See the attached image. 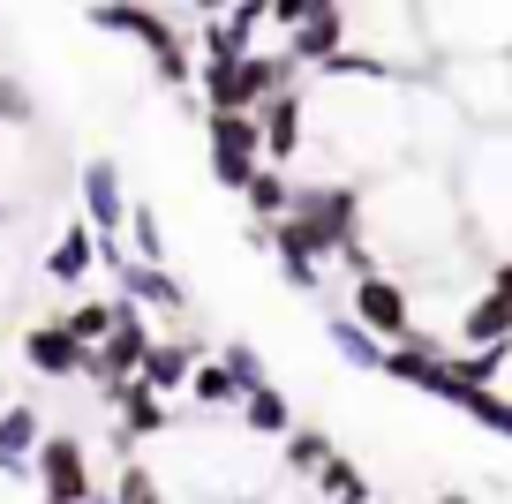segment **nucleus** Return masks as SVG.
Instances as JSON below:
<instances>
[{
	"label": "nucleus",
	"instance_id": "nucleus-1",
	"mask_svg": "<svg viewBox=\"0 0 512 504\" xmlns=\"http://www.w3.org/2000/svg\"><path fill=\"white\" fill-rule=\"evenodd\" d=\"M452 219H460V204H452V181L437 174V166H392V174L369 189V219L384 234V256H437L452 241Z\"/></svg>",
	"mask_w": 512,
	"mask_h": 504
},
{
	"label": "nucleus",
	"instance_id": "nucleus-2",
	"mask_svg": "<svg viewBox=\"0 0 512 504\" xmlns=\"http://www.w3.org/2000/svg\"><path fill=\"white\" fill-rule=\"evenodd\" d=\"M452 204H460L467 234L490 249L497 234L512 241V128H490V136H467L460 166H452Z\"/></svg>",
	"mask_w": 512,
	"mask_h": 504
},
{
	"label": "nucleus",
	"instance_id": "nucleus-3",
	"mask_svg": "<svg viewBox=\"0 0 512 504\" xmlns=\"http://www.w3.org/2000/svg\"><path fill=\"white\" fill-rule=\"evenodd\" d=\"M437 98L475 121V136L512 128V53L497 61H437Z\"/></svg>",
	"mask_w": 512,
	"mask_h": 504
},
{
	"label": "nucleus",
	"instance_id": "nucleus-4",
	"mask_svg": "<svg viewBox=\"0 0 512 504\" xmlns=\"http://www.w3.org/2000/svg\"><path fill=\"white\" fill-rule=\"evenodd\" d=\"M294 53L287 46H264L249 53L241 68H204V113H264L279 91H294Z\"/></svg>",
	"mask_w": 512,
	"mask_h": 504
},
{
	"label": "nucleus",
	"instance_id": "nucleus-5",
	"mask_svg": "<svg viewBox=\"0 0 512 504\" xmlns=\"http://www.w3.org/2000/svg\"><path fill=\"white\" fill-rule=\"evenodd\" d=\"M204 158H211V181L241 196L272 166V158H264V121H256V113H204Z\"/></svg>",
	"mask_w": 512,
	"mask_h": 504
},
{
	"label": "nucleus",
	"instance_id": "nucleus-6",
	"mask_svg": "<svg viewBox=\"0 0 512 504\" xmlns=\"http://www.w3.org/2000/svg\"><path fill=\"white\" fill-rule=\"evenodd\" d=\"M354 324L369 331V339H384V347H407L415 339V294H407V279H392V271H377V279H354Z\"/></svg>",
	"mask_w": 512,
	"mask_h": 504
},
{
	"label": "nucleus",
	"instance_id": "nucleus-7",
	"mask_svg": "<svg viewBox=\"0 0 512 504\" xmlns=\"http://www.w3.org/2000/svg\"><path fill=\"white\" fill-rule=\"evenodd\" d=\"M264 8H204V16H196V61L204 68H241L249 61V53H264Z\"/></svg>",
	"mask_w": 512,
	"mask_h": 504
},
{
	"label": "nucleus",
	"instance_id": "nucleus-8",
	"mask_svg": "<svg viewBox=\"0 0 512 504\" xmlns=\"http://www.w3.org/2000/svg\"><path fill=\"white\" fill-rule=\"evenodd\" d=\"M91 489H98L91 444L68 437V429H53V437L38 444V504H83Z\"/></svg>",
	"mask_w": 512,
	"mask_h": 504
},
{
	"label": "nucleus",
	"instance_id": "nucleus-9",
	"mask_svg": "<svg viewBox=\"0 0 512 504\" xmlns=\"http://www.w3.org/2000/svg\"><path fill=\"white\" fill-rule=\"evenodd\" d=\"M460 339H467L475 354L512 347V256H497V264L482 271V294L460 309Z\"/></svg>",
	"mask_w": 512,
	"mask_h": 504
},
{
	"label": "nucleus",
	"instance_id": "nucleus-10",
	"mask_svg": "<svg viewBox=\"0 0 512 504\" xmlns=\"http://www.w3.org/2000/svg\"><path fill=\"white\" fill-rule=\"evenodd\" d=\"M128 211H136V196L121 189V166H113V158H83V226H91L98 241H121Z\"/></svg>",
	"mask_w": 512,
	"mask_h": 504
},
{
	"label": "nucleus",
	"instance_id": "nucleus-11",
	"mask_svg": "<svg viewBox=\"0 0 512 504\" xmlns=\"http://www.w3.org/2000/svg\"><path fill=\"white\" fill-rule=\"evenodd\" d=\"M23 369H38L46 384H68V377L91 384V377H98V354L76 347L61 324H31V331H23Z\"/></svg>",
	"mask_w": 512,
	"mask_h": 504
},
{
	"label": "nucleus",
	"instance_id": "nucleus-12",
	"mask_svg": "<svg viewBox=\"0 0 512 504\" xmlns=\"http://www.w3.org/2000/svg\"><path fill=\"white\" fill-rule=\"evenodd\" d=\"M347 38H354V8L347 0H324V8H309V23L287 38V53H294V68H332L339 53H347Z\"/></svg>",
	"mask_w": 512,
	"mask_h": 504
},
{
	"label": "nucleus",
	"instance_id": "nucleus-13",
	"mask_svg": "<svg viewBox=\"0 0 512 504\" xmlns=\"http://www.w3.org/2000/svg\"><path fill=\"white\" fill-rule=\"evenodd\" d=\"M38 444H46L38 407L31 399H8L0 407V482H38Z\"/></svg>",
	"mask_w": 512,
	"mask_h": 504
},
{
	"label": "nucleus",
	"instance_id": "nucleus-14",
	"mask_svg": "<svg viewBox=\"0 0 512 504\" xmlns=\"http://www.w3.org/2000/svg\"><path fill=\"white\" fill-rule=\"evenodd\" d=\"M256 121H264V158L287 174L294 158H302V143H309V91H302V83H294V91H279Z\"/></svg>",
	"mask_w": 512,
	"mask_h": 504
},
{
	"label": "nucleus",
	"instance_id": "nucleus-15",
	"mask_svg": "<svg viewBox=\"0 0 512 504\" xmlns=\"http://www.w3.org/2000/svg\"><path fill=\"white\" fill-rule=\"evenodd\" d=\"M113 286H121V301H128V309L189 316V286H181L166 264H121V271H113Z\"/></svg>",
	"mask_w": 512,
	"mask_h": 504
},
{
	"label": "nucleus",
	"instance_id": "nucleus-16",
	"mask_svg": "<svg viewBox=\"0 0 512 504\" xmlns=\"http://www.w3.org/2000/svg\"><path fill=\"white\" fill-rule=\"evenodd\" d=\"M106 407H113V414H121V437H128V444H144V437H166V429H174V422H181V414H174V407H166V399H159V392H151V384H144V377H136V384H121V392H113V399H106Z\"/></svg>",
	"mask_w": 512,
	"mask_h": 504
},
{
	"label": "nucleus",
	"instance_id": "nucleus-17",
	"mask_svg": "<svg viewBox=\"0 0 512 504\" xmlns=\"http://www.w3.org/2000/svg\"><path fill=\"white\" fill-rule=\"evenodd\" d=\"M196 362H204V339H159V347L144 354V384L159 399H181L196 377Z\"/></svg>",
	"mask_w": 512,
	"mask_h": 504
},
{
	"label": "nucleus",
	"instance_id": "nucleus-18",
	"mask_svg": "<svg viewBox=\"0 0 512 504\" xmlns=\"http://www.w3.org/2000/svg\"><path fill=\"white\" fill-rule=\"evenodd\" d=\"M91 271H98V234H91L83 219H68V226H61V241L46 249V279L76 294V286L91 279Z\"/></svg>",
	"mask_w": 512,
	"mask_h": 504
},
{
	"label": "nucleus",
	"instance_id": "nucleus-19",
	"mask_svg": "<svg viewBox=\"0 0 512 504\" xmlns=\"http://www.w3.org/2000/svg\"><path fill=\"white\" fill-rule=\"evenodd\" d=\"M324 339H332V354H339L347 369L384 377V354H392V347H384V339H369V331L354 324V309H332V316H324Z\"/></svg>",
	"mask_w": 512,
	"mask_h": 504
},
{
	"label": "nucleus",
	"instance_id": "nucleus-20",
	"mask_svg": "<svg viewBox=\"0 0 512 504\" xmlns=\"http://www.w3.org/2000/svg\"><path fill=\"white\" fill-rule=\"evenodd\" d=\"M241 429H249V437H279V444H287L302 422H294V399L279 392V384H256V392L241 399Z\"/></svg>",
	"mask_w": 512,
	"mask_h": 504
},
{
	"label": "nucleus",
	"instance_id": "nucleus-21",
	"mask_svg": "<svg viewBox=\"0 0 512 504\" xmlns=\"http://www.w3.org/2000/svg\"><path fill=\"white\" fill-rule=\"evenodd\" d=\"M181 399H189L196 414H241V399H249V392H241V384L226 377V362H219V354H204V362H196V377H189V392H181Z\"/></svg>",
	"mask_w": 512,
	"mask_h": 504
},
{
	"label": "nucleus",
	"instance_id": "nucleus-22",
	"mask_svg": "<svg viewBox=\"0 0 512 504\" xmlns=\"http://www.w3.org/2000/svg\"><path fill=\"white\" fill-rule=\"evenodd\" d=\"M113 324H121V301H98V294H83L76 309L61 316V331L76 339V347H91V354H98V347L113 339Z\"/></svg>",
	"mask_w": 512,
	"mask_h": 504
},
{
	"label": "nucleus",
	"instance_id": "nucleus-23",
	"mask_svg": "<svg viewBox=\"0 0 512 504\" xmlns=\"http://www.w3.org/2000/svg\"><path fill=\"white\" fill-rule=\"evenodd\" d=\"M241 204H249V219H256V226H279V219L294 211V181L279 174V166H264V174L241 189Z\"/></svg>",
	"mask_w": 512,
	"mask_h": 504
},
{
	"label": "nucleus",
	"instance_id": "nucleus-24",
	"mask_svg": "<svg viewBox=\"0 0 512 504\" xmlns=\"http://www.w3.org/2000/svg\"><path fill=\"white\" fill-rule=\"evenodd\" d=\"M332 437H324V429H294V437L287 444H279V467H287V474H302V482H317V474L324 467H332Z\"/></svg>",
	"mask_w": 512,
	"mask_h": 504
},
{
	"label": "nucleus",
	"instance_id": "nucleus-25",
	"mask_svg": "<svg viewBox=\"0 0 512 504\" xmlns=\"http://www.w3.org/2000/svg\"><path fill=\"white\" fill-rule=\"evenodd\" d=\"M128 256H136V264H166V226H159V211L144 204V196H136V211H128Z\"/></svg>",
	"mask_w": 512,
	"mask_h": 504
},
{
	"label": "nucleus",
	"instance_id": "nucleus-26",
	"mask_svg": "<svg viewBox=\"0 0 512 504\" xmlns=\"http://www.w3.org/2000/svg\"><path fill=\"white\" fill-rule=\"evenodd\" d=\"M317 504H377V497H369V474L354 467V459H332V467L317 474Z\"/></svg>",
	"mask_w": 512,
	"mask_h": 504
},
{
	"label": "nucleus",
	"instance_id": "nucleus-27",
	"mask_svg": "<svg viewBox=\"0 0 512 504\" xmlns=\"http://www.w3.org/2000/svg\"><path fill=\"white\" fill-rule=\"evenodd\" d=\"M113 504H166V482L151 459H121V474H113Z\"/></svg>",
	"mask_w": 512,
	"mask_h": 504
},
{
	"label": "nucleus",
	"instance_id": "nucleus-28",
	"mask_svg": "<svg viewBox=\"0 0 512 504\" xmlns=\"http://www.w3.org/2000/svg\"><path fill=\"white\" fill-rule=\"evenodd\" d=\"M467 422H475V429H490V437H505L512 444V392H467Z\"/></svg>",
	"mask_w": 512,
	"mask_h": 504
},
{
	"label": "nucleus",
	"instance_id": "nucleus-29",
	"mask_svg": "<svg viewBox=\"0 0 512 504\" xmlns=\"http://www.w3.org/2000/svg\"><path fill=\"white\" fill-rule=\"evenodd\" d=\"M219 362H226V377H234L241 392H256V384H272V377H264V354H256L249 339H226V347H219Z\"/></svg>",
	"mask_w": 512,
	"mask_h": 504
},
{
	"label": "nucleus",
	"instance_id": "nucleus-30",
	"mask_svg": "<svg viewBox=\"0 0 512 504\" xmlns=\"http://www.w3.org/2000/svg\"><path fill=\"white\" fill-rule=\"evenodd\" d=\"M38 121V98L23 76H0V128H31Z\"/></svg>",
	"mask_w": 512,
	"mask_h": 504
},
{
	"label": "nucleus",
	"instance_id": "nucleus-31",
	"mask_svg": "<svg viewBox=\"0 0 512 504\" xmlns=\"http://www.w3.org/2000/svg\"><path fill=\"white\" fill-rule=\"evenodd\" d=\"M437 504H467V489H437Z\"/></svg>",
	"mask_w": 512,
	"mask_h": 504
},
{
	"label": "nucleus",
	"instance_id": "nucleus-32",
	"mask_svg": "<svg viewBox=\"0 0 512 504\" xmlns=\"http://www.w3.org/2000/svg\"><path fill=\"white\" fill-rule=\"evenodd\" d=\"M0 219H8V204H0Z\"/></svg>",
	"mask_w": 512,
	"mask_h": 504
}]
</instances>
